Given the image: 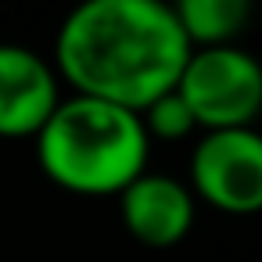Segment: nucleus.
<instances>
[{"instance_id": "nucleus-1", "label": "nucleus", "mask_w": 262, "mask_h": 262, "mask_svg": "<svg viewBox=\"0 0 262 262\" xmlns=\"http://www.w3.org/2000/svg\"><path fill=\"white\" fill-rule=\"evenodd\" d=\"M190 43L165 0H86L65 15L54 72L79 97L144 112L176 90Z\"/></svg>"}, {"instance_id": "nucleus-2", "label": "nucleus", "mask_w": 262, "mask_h": 262, "mask_svg": "<svg viewBox=\"0 0 262 262\" xmlns=\"http://www.w3.org/2000/svg\"><path fill=\"white\" fill-rule=\"evenodd\" d=\"M151 137L137 112L69 94L36 133V162L51 183L72 194H122L147 172Z\"/></svg>"}, {"instance_id": "nucleus-3", "label": "nucleus", "mask_w": 262, "mask_h": 262, "mask_svg": "<svg viewBox=\"0 0 262 262\" xmlns=\"http://www.w3.org/2000/svg\"><path fill=\"white\" fill-rule=\"evenodd\" d=\"M176 94L190 108L198 129H248L262 115V61L237 43L190 51Z\"/></svg>"}, {"instance_id": "nucleus-4", "label": "nucleus", "mask_w": 262, "mask_h": 262, "mask_svg": "<svg viewBox=\"0 0 262 262\" xmlns=\"http://www.w3.org/2000/svg\"><path fill=\"white\" fill-rule=\"evenodd\" d=\"M190 190L226 215L262 212V133L255 126L201 133L190 151Z\"/></svg>"}, {"instance_id": "nucleus-5", "label": "nucleus", "mask_w": 262, "mask_h": 262, "mask_svg": "<svg viewBox=\"0 0 262 262\" xmlns=\"http://www.w3.org/2000/svg\"><path fill=\"white\" fill-rule=\"evenodd\" d=\"M61 104V79L47 58L22 43H0V137H33Z\"/></svg>"}, {"instance_id": "nucleus-6", "label": "nucleus", "mask_w": 262, "mask_h": 262, "mask_svg": "<svg viewBox=\"0 0 262 262\" xmlns=\"http://www.w3.org/2000/svg\"><path fill=\"white\" fill-rule=\"evenodd\" d=\"M198 198L187 183L165 172H144L119 194V215L133 241L147 248H172L194 226Z\"/></svg>"}, {"instance_id": "nucleus-7", "label": "nucleus", "mask_w": 262, "mask_h": 262, "mask_svg": "<svg viewBox=\"0 0 262 262\" xmlns=\"http://www.w3.org/2000/svg\"><path fill=\"white\" fill-rule=\"evenodd\" d=\"M172 11L190 51L233 47L251 18L248 0H180L172 4Z\"/></svg>"}, {"instance_id": "nucleus-8", "label": "nucleus", "mask_w": 262, "mask_h": 262, "mask_svg": "<svg viewBox=\"0 0 262 262\" xmlns=\"http://www.w3.org/2000/svg\"><path fill=\"white\" fill-rule=\"evenodd\" d=\"M140 122H144L147 137H151V140H162V144L183 140V137H190V133L198 129L190 108L183 104V97H180L176 90L162 94L158 101H151V104L140 112Z\"/></svg>"}]
</instances>
